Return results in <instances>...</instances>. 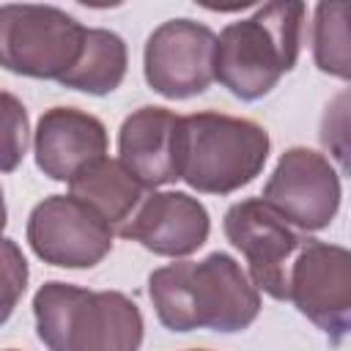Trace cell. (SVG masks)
Wrapping results in <instances>:
<instances>
[{"mask_svg":"<svg viewBox=\"0 0 351 351\" xmlns=\"http://www.w3.org/2000/svg\"><path fill=\"white\" fill-rule=\"evenodd\" d=\"M148 296L159 324L170 332L211 329L233 335L261 313V291L241 263L219 250L200 261H176L154 269Z\"/></svg>","mask_w":351,"mask_h":351,"instance_id":"cell-1","label":"cell"},{"mask_svg":"<svg viewBox=\"0 0 351 351\" xmlns=\"http://www.w3.org/2000/svg\"><path fill=\"white\" fill-rule=\"evenodd\" d=\"M304 16V3L274 0L225 25L217 36L214 80L241 101L269 96L299 60Z\"/></svg>","mask_w":351,"mask_h":351,"instance_id":"cell-2","label":"cell"},{"mask_svg":"<svg viewBox=\"0 0 351 351\" xmlns=\"http://www.w3.org/2000/svg\"><path fill=\"white\" fill-rule=\"evenodd\" d=\"M36 335L47 351H140L145 324L121 291L49 280L33 293Z\"/></svg>","mask_w":351,"mask_h":351,"instance_id":"cell-3","label":"cell"},{"mask_svg":"<svg viewBox=\"0 0 351 351\" xmlns=\"http://www.w3.org/2000/svg\"><path fill=\"white\" fill-rule=\"evenodd\" d=\"M269 132L214 110L178 118V181L203 195H230L252 184L269 159Z\"/></svg>","mask_w":351,"mask_h":351,"instance_id":"cell-4","label":"cell"},{"mask_svg":"<svg viewBox=\"0 0 351 351\" xmlns=\"http://www.w3.org/2000/svg\"><path fill=\"white\" fill-rule=\"evenodd\" d=\"M85 25L58 5L5 3L0 5V69L60 80L80 58Z\"/></svg>","mask_w":351,"mask_h":351,"instance_id":"cell-5","label":"cell"},{"mask_svg":"<svg viewBox=\"0 0 351 351\" xmlns=\"http://www.w3.org/2000/svg\"><path fill=\"white\" fill-rule=\"evenodd\" d=\"M288 302L340 346L351 329V252L304 239L288 266Z\"/></svg>","mask_w":351,"mask_h":351,"instance_id":"cell-6","label":"cell"},{"mask_svg":"<svg viewBox=\"0 0 351 351\" xmlns=\"http://www.w3.org/2000/svg\"><path fill=\"white\" fill-rule=\"evenodd\" d=\"M25 236L38 261L60 269H93L112 252V225L74 195L36 203Z\"/></svg>","mask_w":351,"mask_h":351,"instance_id":"cell-7","label":"cell"},{"mask_svg":"<svg viewBox=\"0 0 351 351\" xmlns=\"http://www.w3.org/2000/svg\"><path fill=\"white\" fill-rule=\"evenodd\" d=\"M217 33L195 19H167L145 41L143 74L154 93L181 101L200 96L214 82Z\"/></svg>","mask_w":351,"mask_h":351,"instance_id":"cell-8","label":"cell"},{"mask_svg":"<svg viewBox=\"0 0 351 351\" xmlns=\"http://www.w3.org/2000/svg\"><path fill=\"white\" fill-rule=\"evenodd\" d=\"M340 197V173L329 156L307 145L282 151L261 195L274 214L299 230H324L335 219Z\"/></svg>","mask_w":351,"mask_h":351,"instance_id":"cell-9","label":"cell"},{"mask_svg":"<svg viewBox=\"0 0 351 351\" xmlns=\"http://www.w3.org/2000/svg\"><path fill=\"white\" fill-rule=\"evenodd\" d=\"M228 241L247 258L250 280L277 302L288 299V266L307 236L296 233L261 197L236 200L222 219Z\"/></svg>","mask_w":351,"mask_h":351,"instance_id":"cell-10","label":"cell"},{"mask_svg":"<svg viewBox=\"0 0 351 351\" xmlns=\"http://www.w3.org/2000/svg\"><path fill=\"white\" fill-rule=\"evenodd\" d=\"M118 233L154 255L186 258L208 241L211 219L206 206L189 192H151L140 200Z\"/></svg>","mask_w":351,"mask_h":351,"instance_id":"cell-11","label":"cell"},{"mask_svg":"<svg viewBox=\"0 0 351 351\" xmlns=\"http://www.w3.org/2000/svg\"><path fill=\"white\" fill-rule=\"evenodd\" d=\"M107 126L77 107H52L36 123V167L52 181H71L82 167L107 154Z\"/></svg>","mask_w":351,"mask_h":351,"instance_id":"cell-12","label":"cell"},{"mask_svg":"<svg viewBox=\"0 0 351 351\" xmlns=\"http://www.w3.org/2000/svg\"><path fill=\"white\" fill-rule=\"evenodd\" d=\"M178 118L167 107L145 104L118 129V162L145 189L178 181Z\"/></svg>","mask_w":351,"mask_h":351,"instance_id":"cell-13","label":"cell"},{"mask_svg":"<svg viewBox=\"0 0 351 351\" xmlns=\"http://www.w3.org/2000/svg\"><path fill=\"white\" fill-rule=\"evenodd\" d=\"M69 195L88 203L110 225H123L145 197V186L118 159L101 156L69 181Z\"/></svg>","mask_w":351,"mask_h":351,"instance_id":"cell-14","label":"cell"},{"mask_svg":"<svg viewBox=\"0 0 351 351\" xmlns=\"http://www.w3.org/2000/svg\"><path fill=\"white\" fill-rule=\"evenodd\" d=\"M126 66L129 52L126 41L118 33L107 27H85L80 58L58 82L63 88L82 90L90 96H107L123 82Z\"/></svg>","mask_w":351,"mask_h":351,"instance_id":"cell-15","label":"cell"},{"mask_svg":"<svg viewBox=\"0 0 351 351\" xmlns=\"http://www.w3.org/2000/svg\"><path fill=\"white\" fill-rule=\"evenodd\" d=\"M348 5L346 3H318L313 19V60L324 74L348 80Z\"/></svg>","mask_w":351,"mask_h":351,"instance_id":"cell-16","label":"cell"},{"mask_svg":"<svg viewBox=\"0 0 351 351\" xmlns=\"http://www.w3.org/2000/svg\"><path fill=\"white\" fill-rule=\"evenodd\" d=\"M30 143V121L25 104L8 93L0 90V173H14Z\"/></svg>","mask_w":351,"mask_h":351,"instance_id":"cell-17","label":"cell"},{"mask_svg":"<svg viewBox=\"0 0 351 351\" xmlns=\"http://www.w3.org/2000/svg\"><path fill=\"white\" fill-rule=\"evenodd\" d=\"M27 261L14 239H0V326L11 318L14 307L25 296L27 288Z\"/></svg>","mask_w":351,"mask_h":351,"instance_id":"cell-18","label":"cell"},{"mask_svg":"<svg viewBox=\"0 0 351 351\" xmlns=\"http://www.w3.org/2000/svg\"><path fill=\"white\" fill-rule=\"evenodd\" d=\"M5 225H8V208H5V195H3V186H0V239H3Z\"/></svg>","mask_w":351,"mask_h":351,"instance_id":"cell-19","label":"cell"},{"mask_svg":"<svg viewBox=\"0 0 351 351\" xmlns=\"http://www.w3.org/2000/svg\"><path fill=\"white\" fill-rule=\"evenodd\" d=\"M189 351H208V348H189Z\"/></svg>","mask_w":351,"mask_h":351,"instance_id":"cell-20","label":"cell"},{"mask_svg":"<svg viewBox=\"0 0 351 351\" xmlns=\"http://www.w3.org/2000/svg\"><path fill=\"white\" fill-rule=\"evenodd\" d=\"M5 351H16V348H5Z\"/></svg>","mask_w":351,"mask_h":351,"instance_id":"cell-21","label":"cell"}]
</instances>
